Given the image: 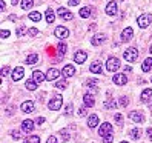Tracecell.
I'll return each mask as SVG.
<instances>
[{
  "instance_id": "6da1fadb",
  "label": "cell",
  "mask_w": 152,
  "mask_h": 143,
  "mask_svg": "<svg viewBox=\"0 0 152 143\" xmlns=\"http://www.w3.org/2000/svg\"><path fill=\"white\" fill-rule=\"evenodd\" d=\"M62 105H63V97L60 94H56L49 100V103H48V108H49L51 111H58V109L62 108Z\"/></svg>"
},
{
  "instance_id": "7a4b0ae2",
  "label": "cell",
  "mask_w": 152,
  "mask_h": 143,
  "mask_svg": "<svg viewBox=\"0 0 152 143\" xmlns=\"http://www.w3.org/2000/svg\"><path fill=\"white\" fill-rule=\"evenodd\" d=\"M151 22H152V15L148 14V13L142 14V15L137 19V23H138L140 28H148V26L151 25Z\"/></svg>"
},
{
  "instance_id": "3957f363",
  "label": "cell",
  "mask_w": 152,
  "mask_h": 143,
  "mask_svg": "<svg viewBox=\"0 0 152 143\" xmlns=\"http://www.w3.org/2000/svg\"><path fill=\"white\" fill-rule=\"evenodd\" d=\"M123 57H124L126 62H135L137 57H138V51L135 48H129V49H126V51L123 52Z\"/></svg>"
},
{
  "instance_id": "277c9868",
  "label": "cell",
  "mask_w": 152,
  "mask_h": 143,
  "mask_svg": "<svg viewBox=\"0 0 152 143\" xmlns=\"http://www.w3.org/2000/svg\"><path fill=\"white\" fill-rule=\"evenodd\" d=\"M120 68V62H118V59L115 57H109L106 62V69L109 71V73H115V71Z\"/></svg>"
},
{
  "instance_id": "5b68a950",
  "label": "cell",
  "mask_w": 152,
  "mask_h": 143,
  "mask_svg": "<svg viewBox=\"0 0 152 143\" xmlns=\"http://www.w3.org/2000/svg\"><path fill=\"white\" fill-rule=\"evenodd\" d=\"M54 36L57 38H60V40H63V38L69 37V31H68V28H65V26H57L56 31H54Z\"/></svg>"
},
{
  "instance_id": "8992f818",
  "label": "cell",
  "mask_w": 152,
  "mask_h": 143,
  "mask_svg": "<svg viewBox=\"0 0 152 143\" xmlns=\"http://www.w3.org/2000/svg\"><path fill=\"white\" fill-rule=\"evenodd\" d=\"M112 82L117 86H123V85L128 83V77H126V74H115L112 77Z\"/></svg>"
},
{
  "instance_id": "52a82bcc",
  "label": "cell",
  "mask_w": 152,
  "mask_h": 143,
  "mask_svg": "<svg viewBox=\"0 0 152 143\" xmlns=\"http://www.w3.org/2000/svg\"><path fill=\"white\" fill-rule=\"evenodd\" d=\"M112 131H114V128H112L111 123H103V125L100 126V129H99V134H100L101 137H106V135L112 134Z\"/></svg>"
},
{
  "instance_id": "ba28073f",
  "label": "cell",
  "mask_w": 152,
  "mask_h": 143,
  "mask_svg": "<svg viewBox=\"0 0 152 143\" xmlns=\"http://www.w3.org/2000/svg\"><path fill=\"white\" fill-rule=\"evenodd\" d=\"M22 112H26V114H29V112H34V102L32 100H26L22 103Z\"/></svg>"
},
{
  "instance_id": "9c48e42d",
  "label": "cell",
  "mask_w": 152,
  "mask_h": 143,
  "mask_svg": "<svg viewBox=\"0 0 152 143\" xmlns=\"http://www.w3.org/2000/svg\"><path fill=\"white\" fill-rule=\"evenodd\" d=\"M57 14L60 15V17L63 19V20H72V13L69 9H66V8H58V11H57Z\"/></svg>"
},
{
  "instance_id": "30bf717a",
  "label": "cell",
  "mask_w": 152,
  "mask_h": 143,
  "mask_svg": "<svg viewBox=\"0 0 152 143\" xmlns=\"http://www.w3.org/2000/svg\"><path fill=\"white\" fill-rule=\"evenodd\" d=\"M86 59H88V54H86L85 51H77V52L74 54V60H75V62H77L78 65L85 63Z\"/></svg>"
},
{
  "instance_id": "8fae6325",
  "label": "cell",
  "mask_w": 152,
  "mask_h": 143,
  "mask_svg": "<svg viewBox=\"0 0 152 143\" xmlns=\"http://www.w3.org/2000/svg\"><path fill=\"white\" fill-rule=\"evenodd\" d=\"M75 74V68L72 66V65H66L63 69H62V75L65 77V79H68V77H72Z\"/></svg>"
},
{
  "instance_id": "7c38bea8",
  "label": "cell",
  "mask_w": 152,
  "mask_h": 143,
  "mask_svg": "<svg viewBox=\"0 0 152 143\" xmlns=\"http://www.w3.org/2000/svg\"><path fill=\"white\" fill-rule=\"evenodd\" d=\"M106 14L108 15H115L117 14V3H115V0H111V2L106 5Z\"/></svg>"
},
{
  "instance_id": "4fadbf2b",
  "label": "cell",
  "mask_w": 152,
  "mask_h": 143,
  "mask_svg": "<svg viewBox=\"0 0 152 143\" xmlns=\"http://www.w3.org/2000/svg\"><path fill=\"white\" fill-rule=\"evenodd\" d=\"M58 75H60V71L56 69V68H51V69L46 73V80H48V82L57 80V77H58Z\"/></svg>"
},
{
  "instance_id": "5bb4252c",
  "label": "cell",
  "mask_w": 152,
  "mask_h": 143,
  "mask_svg": "<svg viewBox=\"0 0 152 143\" xmlns=\"http://www.w3.org/2000/svg\"><path fill=\"white\" fill-rule=\"evenodd\" d=\"M132 36H134V29L128 26V28H124L123 32H121V40L123 42H129L132 38Z\"/></svg>"
},
{
  "instance_id": "9a60e30c",
  "label": "cell",
  "mask_w": 152,
  "mask_h": 143,
  "mask_svg": "<svg viewBox=\"0 0 152 143\" xmlns=\"http://www.w3.org/2000/svg\"><path fill=\"white\" fill-rule=\"evenodd\" d=\"M129 117H131V120H132V122H135V123H143L144 122L143 114L142 112H137V111H132L131 114H129Z\"/></svg>"
},
{
  "instance_id": "2e32d148",
  "label": "cell",
  "mask_w": 152,
  "mask_h": 143,
  "mask_svg": "<svg viewBox=\"0 0 152 143\" xmlns=\"http://www.w3.org/2000/svg\"><path fill=\"white\" fill-rule=\"evenodd\" d=\"M23 75H25V69L22 68V66H17V68L12 71V80L14 82H19Z\"/></svg>"
},
{
  "instance_id": "e0dca14e",
  "label": "cell",
  "mask_w": 152,
  "mask_h": 143,
  "mask_svg": "<svg viewBox=\"0 0 152 143\" xmlns=\"http://www.w3.org/2000/svg\"><path fill=\"white\" fill-rule=\"evenodd\" d=\"M151 98H152V89H151V88H146V89H143L142 96H140V100H142L143 103H146V102H149Z\"/></svg>"
},
{
  "instance_id": "ac0fdd59",
  "label": "cell",
  "mask_w": 152,
  "mask_h": 143,
  "mask_svg": "<svg viewBox=\"0 0 152 143\" xmlns=\"http://www.w3.org/2000/svg\"><path fill=\"white\" fill-rule=\"evenodd\" d=\"M105 40H106V37L103 36V34H95L94 37H91V43H92L94 46H99V45H101V43L105 42Z\"/></svg>"
},
{
  "instance_id": "d6986e66",
  "label": "cell",
  "mask_w": 152,
  "mask_h": 143,
  "mask_svg": "<svg viewBox=\"0 0 152 143\" xmlns=\"http://www.w3.org/2000/svg\"><path fill=\"white\" fill-rule=\"evenodd\" d=\"M22 129H23L25 133H32L34 122H32V120H23V122H22Z\"/></svg>"
},
{
  "instance_id": "ffe728a7",
  "label": "cell",
  "mask_w": 152,
  "mask_h": 143,
  "mask_svg": "<svg viewBox=\"0 0 152 143\" xmlns=\"http://www.w3.org/2000/svg\"><path fill=\"white\" fill-rule=\"evenodd\" d=\"M32 79H34L37 83H42L43 80H46V74H43L42 71H34V73H32Z\"/></svg>"
},
{
  "instance_id": "44dd1931",
  "label": "cell",
  "mask_w": 152,
  "mask_h": 143,
  "mask_svg": "<svg viewBox=\"0 0 152 143\" xmlns=\"http://www.w3.org/2000/svg\"><path fill=\"white\" fill-rule=\"evenodd\" d=\"M89 71L92 74H101V62H94L89 66Z\"/></svg>"
},
{
  "instance_id": "7402d4cb",
  "label": "cell",
  "mask_w": 152,
  "mask_h": 143,
  "mask_svg": "<svg viewBox=\"0 0 152 143\" xmlns=\"http://www.w3.org/2000/svg\"><path fill=\"white\" fill-rule=\"evenodd\" d=\"M83 102H85V106L86 108H92V106L95 105V100H94V97H92L91 94H85Z\"/></svg>"
},
{
  "instance_id": "603a6c76",
  "label": "cell",
  "mask_w": 152,
  "mask_h": 143,
  "mask_svg": "<svg viewBox=\"0 0 152 143\" xmlns=\"http://www.w3.org/2000/svg\"><path fill=\"white\" fill-rule=\"evenodd\" d=\"M92 11H94V8H89V6H85L80 9V17L81 19H88L89 15H92Z\"/></svg>"
},
{
  "instance_id": "cb8c5ba5",
  "label": "cell",
  "mask_w": 152,
  "mask_h": 143,
  "mask_svg": "<svg viewBox=\"0 0 152 143\" xmlns=\"http://www.w3.org/2000/svg\"><path fill=\"white\" fill-rule=\"evenodd\" d=\"M97 125H99V117H97L95 114L89 115V119H88V126H89V128H95Z\"/></svg>"
},
{
  "instance_id": "d4e9b609",
  "label": "cell",
  "mask_w": 152,
  "mask_h": 143,
  "mask_svg": "<svg viewBox=\"0 0 152 143\" xmlns=\"http://www.w3.org/2000/svg\"><path fill=\"white\" fill-rule=\"evenodd\" d=\"M142 69L144 71V73H148V71L152 69V57H149V59H146V60H144L143 65H142Z\"/></svg>"
},
{
  "instance_id": "484cf974",
  "label": "cell",
  "mask_w": 152,
  "mask_h": 143,
  "mask_svg": "<svg viewBox=\"0 0 152 143\" xmlns=\"http://www.w3.org/2000/svg\"><path fill=\"white\" fill-rule=\"evenodd\" d=\"M37 82L32 79V80H26V83H25V86H26V89H29V91H35L37 89Z\"/></svg>"
},
{
  "instance_id": "4316f807",
  "label": "cell",
  "mask_w": 152,
  "mask_h": 143,
  "mask_svg": "<svg viewBox=\"0 0 152 143\" xmlns=\"http://www.w3.org/2000/svg\"><path fill=\"white\" fill-rule=\"evenodd\" d=\"M54 20H56V14H54V11H52V9H48V11H46V22H48L49 25H52Z\"/></svg>"
},
{
  "instance_id": "83f0119b",
  "label": "cell",
  "mask_w": 152,
  "mask_h": 143,
  "mask_svg": "<svg viewBox=\"0 0 152 143\" xmlns=\"http://www.w3.org/2000/svg\"><path fill=\"white\" fill-rule=\"evenodd\" d=\"M37 62H39V56H37V54H29V56L26 57V63L28 65H35Z\"/></svg>"
},
{
  "instance_id": "f1b7e54d",
  "label": "cell",
  "mask_w": 152,
  "mask_h": 143,
  "mask_svg": "<svg viewBox=\"0 0 152 143\" xmlns=\"http://www.w3.org/2000/svg\"><path fill=\"white\" fill-rule=\"evenodd\" d=\"M57 49H58V56H65L66 54V51H68V46H66V43H63V42H60L58 43V46H57Z\"/></svg>"
},
{
  "instance_id": "f546056e",
  "label": "cell",
  "mask_w": 152,
  "mask_h": 143,
  "mask_svg": "<svg viewBox=\"0 0 152 143\" xmlns=\"http://www.w3.org/2000/svg\"><path fill=\"white\" fill-rule=\"evenodd\" d=\"M32 6H34V0H22V8H23L25 11L31 9Z\"/></svg>"
},
{
  "instance_id": "4dcf8cb0",
  "label": "cell",
  "mask_w": 152,
  "mask_h": 143,
  "mask_svg": "<svg viewBox=\"0 0 152 143\" xmlns=\"http://www.w3.org/2000/svg\"><path fill=\"white\" fill-rule=\"evenodd\" d=\"M29 19L32 22H40L42 20V14L39 13V11H32V13H29Z\"/></svg>"
},
{
  "instance_id": "1f68e13d",
  "label": "cell",
  "mask_w": 152,
  "mask_h": 143,
  "mask_svg": "<svg viewBox=\"0 0 152 143\" xmlns=\"http://www.w3.org/2000/svg\"><path fill=\"white\" fill-rule=\"evenodd\" d=\"M23 143H40V137L39 135H28Z\"/></svg>"
},
{
  "instance_id": "d6a6232c",
  "label": "cell",
  "mask_w": 152,
  "mask_h": 143,
  "mask_svg": "<svg viewBox=\"0 0 152 143\" xmlns=\"http://www.w3.org/2000/svg\"><path fill=\"white\" fill-rule=\"evenodd\" d=\"M131 137H132L134 140H138L140 137H142V131H140L138 128H134V129L131 131Z\"/></svg>"
},
{
  "instance_id": "836d02e7",
  "label": "cell",
  "mask_w": 152,
  "mask_h": 143,
  "mask_svg": "<svg viewBox=\"0 0 152 143\" xmlns=\"http://www.w3.org/2000/svg\"><path fill=\"white\" fill-rule=\"evenodd\" d=\"M103 106H105L106 109H114V108H117V103L114 102L112 98H109V100H106V102H105V105H103Z\"/></svg>"
},
{
  "instance_id": "e575fe53",
  "label": "cell",
  "mask_w": 152,
  "mask_h": 143,
  "mask_svg": "<svg viewBox=\"0 0 152 143\" xmlns=\"http://www.w3.org/2000/svg\"><path fill=\"white\" fill-rule=\"evenodd\" d=\"M56 86L58 88V89H65V88L68 86V82L66 80H58L57 83H56Z\"/></svg>"
},
{
  "instance_id": "d590c367",
  "label": "cell",
  "mask_w": 152,
  "mask_h": 143,
  "mask_svg": "<svg viewBox=\"0 0 152 143\" xmlns=\"http://www.w3.org/2000/svg\"><path fill=\"white\" fill-rule=\"evenodd\" d=\"M95 85H97V80H95V79H92V80H88V82H86V86H91L94 91H97Z\"/></svg>"
},
{
  "instance_id": "8d00e7d4",
  "label": "cell",
  "mask_w": 152,
  "mask_h": 143,
  "mask_svg": "<svg viewBox=\"0 0 152 143\" xmlns=\"http://www.w3.org/2000/svg\"><path fill=\"white\" fill-rule=\"evenodd\" d=\"M26 32H28V29H26V28H25V26H22V28H19L17 31H15V34H17L19 37H22V36H25V34H26Z\"/></svg>"
},
{
  "instance_id": "74e56055",
  "label": "cell",
  "mask_w": 152,
  "mask_h": 143,
  "mask_svg": "<svg viewBox=\"0 0 152 143\" xmlns=\"http://www.w3.org/2000/svg\"><path fill=\"white\" fill-rule=\"evenodd\" d=\"M114 119H115V122H117L118 125H123V115H121L120 112H117L115 115H114Z\"/></svg>"
},
{
  "instance_id": "f35d334b",
  "label": "cell",
  "mask_w": 152,
  "mask_h": 143,
  "mask_svg": "<svg viewBox=\"0 0 152 143\" xmlns=\"http://www.w3.org/2000/svg\"><path fill=\"white\" fill-rule=\"evenodd\" d=\"M28 34H29L31 37H34V36L39 34V29H37V28H31V29H28Z\"/></svg>"
},
{
  "instance_id": "ab89813d",
  "label": "cell",
  "mask_w": 152,
  "mask_h": 143,
  "mask_svg": "<svg viewBox=\"0 0 152 143\" xmlns=\"http://www.w3.org/2000/svg\"><path fill=\"white\" fill-rule=\"evenodd\" d=\"M112 140H114V135H112V134L103 137V142H105V143H112Z\"/></svg>"
},
{
  "instance_id": "60d3db41",
  "label": "cell",
  "mask_w": 152,
  "mask_h": 143,
  "mask_svg": "<svg viewBox=\"0 0 152 143\" xmlns=\"http://www.w3.org/2000/svg\"><path fill=\"white\" fill-rule=\"evenodd\" d=\"M9 34H11V32H9L8 29H2V32H0V37H2V38H6V37H9Z\"/></svg>"
},
{
  "instance_id": "b9f144b4",
  "label": "cell",
  "mask_w": 152,
  "mask_h": 143,
  "mask_svg": "<svg viewBox=\"0 0 152 143\" xmlns=\"http://www.w3.org/2000/svg\"><path fill=\"white\" fill-rule=\"evenodd\" d=\"M128 103H129V100H128L126 97H121V98H120V105H121L123 108H124V106H128Z\"/></svg>"
},
{
  "instance_id": "7bdbcfd3",
  "label": "cell",
  "mask_w": 152,
  "mask_h": 143,
  "mask_svg": "<svg viewBox=\"0 0 152 143\" xmlns=\"http://www.w3.org/2000/svg\"><path fill=\"white\" fill-rule=\"evenodd\" d=\"M78 115H80V117H85V115H86V106H81L78 109Z\"/></svg>"
},
{
  "instance_id": "ee69618b",
  "label": "cell",
  "mask_w": 152,
  "mask_h": 143,
  "mask_svg": "<svg viewBox=\"0 0 152 143\" xmlns=\"http://www.w3.org/2000/svg\"><path fill=\"white\" fill-rule=\"evenodd\" d=\"M11 135H12L14 140H19V139H20V133H19V131H12V133H11Z\"/></svg>"
},
{
  "instance_id": "f6af8a7d",
  "label": "cell",
  "mask_w": 152,
  "mask_h": 143,
  "mask_svg": "<svg viewBox=\"0 0 152 143\" xmlns=\"http://www.w3.org/2000/svg\"><path fill=\"white\" fill-rule=\"evenodd\" d=\"M8 73H9V68H8V66H5V68H2V71H0V74H2V77H5V75H8Z\"/></svg>"
},
{
  "instance_id": "bcb514c9",
  "label": "cell",
  "mask_w": 152,
  "mask_h": 143,
  "mask_svg": "<svg viewBox=\"0 0 152 143\" xmlns=\"http://www.w3.org/2000/svg\"><path fill=\"white\" fill-rule=\"evenodd\" d=\"M62 139H63V142H68L69 140V134L65 133V131H62Z\"/></svg>"
},
{
  "instance_id": "7dc6e473",
  "label": "cell",
  "mask_w": 152,
  "mask_h": 143,
  "mask_svg": "<svg viewBox=\"0 0 152 143\" xmlns=\"http://www.w3.org/2000/svg\"><path fill=\"white\" fill-rule=\"evenodd\" d=\"M66 115H72V105H68L66 106V112H65Z\"/></svg>"
},
{
  "instance_id": "c3c4849f",
  "label": "cell",
  "mask_w": 152,
  "mask_h": 143,
  "mask_svg": "<svg viewBox=\"0 0 152 143\" xmlns=\"http://www.w3.org/2000/svg\"><path fill=\"white\" fill-rule=\"evenodd\" d=\"M69 6H77V5L80 3V0H69Z\"/></svg>"
},
{
  "instance_id": "681fc988",
  "label": "cell",
  "mask_w": 152,
  "mask_h": 143,
  "mask_svg": "<svg viewBox=\"0 0 152 143\" xmlns=\"http://www.w3.org/2000/svg\"><path fill=\"white\" fill-rule=\"evenodd\" d=\"M35 123H37V125H42V123H45V117H37Z\"/></svg>"
},
{
  "instance_id": "f907efd6",
  "label": "cell",
  "mask_w": 152,
  "mask_h": 143,
  "mask_svg": "<svg viewBox=\"0 0 152 143\" xmlns=\"http://www.w3.org/2000/svg\"><path fill=\"white\" fill-rule=\"evenodd\" d=\"M46 143H57V139H56L54 135H51L49 139H48V142H46Z\"/></svg>"
},
{
  "instance_id": "816d5d0a",
  "label": "cell",
  "mask_w": 152,
  "mask_h": 143,
  "mask_svg": "<svg viewBox=\"0 0 152 143\" xmlns=\"http://www.w3.org/2000/svg\"><path fill=\"white\" fill-rule=\"evenodd\" d=\"M146 133H148V137L151 139V142H152V128H148V129H146Z\"/></svg>"
},
{
  "instance_id": "f5cc1de1",
  "label": "cell",
  "mask_w": 152,
  "mask_h": 143,
  "mask_svg": "<svg viewBox=\"0 0 152 143\" xmlns=\"http://www.w3.org/2000/svg\"><path fill=\"white\" fill-rule=\"evenodd\" d=\"M5 8H6V3H5V2H3V0H0V9H2V11H3Z\"/></svg>"
},
{
  "instance_id": "db71d44e",
  "label": "cell",
  "mask_w": 152,
  "mask_h": 143,
  "mask_svg": "<svg viewBox=\"0 0 152 143\" xmlns=\"http://www.w3.org/2000/svg\"><path fill=\"white\" fill-rule=\"evenodd\" d=\"M131 71H132L131 66H126V68H124V74H126V73H131Z\"/></svg>"
},
{
  "instance_id": "11a10c76",
  "label": "cell",
  "mask_w": 152,
  "mask_h": 143,
  "mask_svg": "<svg viewBox=\"0 0 152 143\" xmlns=\"http://www.w3.org/2000/svg\"><path fill=\"white\" fill-rule=\"evenodd\" d=\"M17 3H19V0H12V5H14V6H15Z\"/></svg>"
},
{
  "instance_id": "9f6ffc18",
  "label": "cell",
  "mask_w": 152,
  "mask_h": 143,
  "mask_svg": "<svg viewBox=\"0 0 152 143\" xmlns=\"http://www.w3.org/2000/svg\"><path fill=\"white\" fill-rule=\"evenodd\" d=\"M149 111H151V114H152V105L149 106Z\"/></svg>"
},
{
  "instance_id": "6f0895ef",
  "label": "cell",
  "mask_w": 152,
  "mask_h": 143,
  "mask_svg": "<svg viewBox=\"0 0 152 143\" xmlns=\"http://www.w3.org/2000/svg\"><path fill=\"white\" fill-rule=\"evenodd\" d=\"M149 51H151V54H152V45H151V49H149Z\"/></svg>"
},
{
  "instance_id": "680465c9",
  "label": "cell",
  "mask_w": 152,
  "mask_h": 143,
  "mask_svg": "<svg viewBox=\"0 0 152 143\" xmlns=\"http://www.w3.org/2000/svg\"><path fill=\"white\" fill-rule=\"evenodd\" d=\"M120 143H129V142H120Z\"/></svg>"
},
{
  "instance_id": "91938a15",
  "label": "cell",
  "mask_w": 152,
  "mask_h": 143,
  "mask_svg": "<svg viewBox=\"0 0 152 143\" xmlns=\"http://www.w3.org/2000/svg\"><path fill=\"white\" fill-rule=\"evenodd\" d=\"M151 82H152V77H151Z\"/></svg>"
}]
</instances>
